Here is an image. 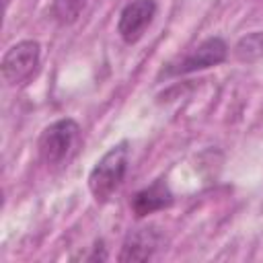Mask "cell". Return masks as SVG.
Here are the masks:
<instances>
[{
  "label": "cell",
  "instance_id": "obj_1",
  "mask_svg": "<svg viewBox=\"0 0 263 263\" xmlns=\"http://www.w3.org/2000/svg\"><path fill=\"white\" fill-rule=\"evenodd\" d=\"M80 142H82L80 125L74 119L66 117L49 123L41 132L37 140V152L45 166L55 168V166L68 164L76 156Z\"/></svg>",
  "mask_w": 263,
  "mask_h": 263
},
{
  "label": "cell",
  "instance_id": "obj_2",
  "mask_svg": "<svg viewBox=\"0 0 263 263\" xmlns=\"http://www.w3.org/2000/svg\"><path fill=\"white\" fill-rule=\"evenodd\" d=\"M129 166V148L127 142L113 146L103 158L92 166L88 175V189L99 203H105L113 197V193L121 187Z\"/></svg>",
  "mask_w": 263,
  "mask_h": 263
},
{
  "label": "cell",
  "instance_id": "obj_3",
  "mask_svg": "<svg viewBox=\"0 0 263 263\" xmlns=\"http://www.w3.org/2000/svg\"><path fill=\"white\" fill-rule=\"evenodd\" d=\"M41 66V45L33 39H25L14 43L2 58L0 70H2V78L8 86L18 88L29 84Z\"/></svg>",
  "mask_w": 263,
  "mask_h": 263
},
{
  "label": "cell",
  "instance_id": "obj_4",
  "mask_svg": "<svg viewBox=\"0 0 263 263\" xmlns=\"http://www.w3.org/2000/svg\"><path fill=\"white\" fill-rule=\"evenodd\" d=\"M226 58H228L226 41L220 37H208L199 45L189 49L185 55L166 64V68L162 70V76H183V74H191L197 70H205V68L226 62Z\"/></svg>",
  "mask_w": 263,
  "mask_h": 263
},
{
  "label": "cell",
  "instance_id": "obj_5",
  "mask_svg": "<svg viewBox=\"0 0 263 263\" xmlns=\"http://www.w3.org/2000/svg\"><path fill=\"white\" fill-rule=\"evenodd\" d=\"M156 10H158L156 0H134V2L125 4L119 14V21H117L119 37L127 45L138 43L144 37L146 29L152 25Z\"/></svg>",
  "mask_w": 263,
  "mask_h": 263
},
{
  "label": "cell",
  "instance_id": "obj_6",
  "mask_svg": "<svg viewBox=\"0 0 263 263\" xmlns=\"http://www.w3.org/2000/svg\"><path fill=\"white\" fill-rule=\"evenodd\" d=\"M162 247H164V234L156 224L138 226L127 232L121 245L119 261H150L156 255V251H160Z\"/></svg>",
  "mask_w": 263,
  "mask_h": 263
},
{
  "label": "cell",
  "instance_id": "obj_7",
  "mask_svg": "<svg viewBox=\"0 0 263 263\" xmlns=\"http://www.w3.org/2000/svg\"><path fill=\"white\" fill-rule=\"evenodd\" d=\"M175 201L173 191L168 189L164 179H156L152 185L140 189L134 197H132V212L136 214V218H144L148 214L160 212L171 208Z\"/></svg>",
  "mask_w": 263,
  "mask_h": 263
},
{
  "label": "cell",
  "instance_id": "obj_8",
  "mask_svg": "<svg viewBox=\"0 0 263 263\" xmlns=\"http://www.w3.org/2000/svg\"><path fill=\"white\" fill-rule=\"evenodd\" d=\"M234 58L242 64H253L263 60V31H253L238 39L234 45Z\"/></svg>",
  "mask_w": 263,
  "mask_h": 263
},
{
  "label": "cell",
  "instance_id": "obj_9",
  "mask_svg": "<svg viewBox=\"0 0 263 263\" xmlns=\"http://www.w3.org/2000/svg\"><path fill=\"white\" fill-rule=\"evenodd\" d=\"M84 6H86V0H53L51 16L55 18L58 25H72L78 21Z\"/></svg>",
  "mask_w": 263,
  "mask_h": 263
}]
</instances>
